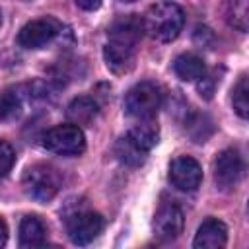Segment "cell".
I'll list each match as a JSON object with an SVG mask.
<instances>
[{"label":"cell","instance_id":"obj_4","mask_svg":"<svg viewBox=\"0 0 249 249\" xmlns=\"http://www.w3.org/2000/svg\"><path fill=\"white\" fill-rule=\"evenodd\" d=\"M161 107V91L152 82H140L132 86L124 95V111L138 121H150Z\"/></svg>","mask_w":249,"mask_h":249},{"label":"cell","instance_id":"obj_24","mask_svg":"<svg viewBox=\"0 0 249 249\" xmlns=\"http://www.w3.org/2000/svg\"><path fill=\"white\" fill-rule=\"evenodd\" d=\"M0 21H2V14H0Z\"/></svg>","mask_w":249,"mask_h":249},{"label":"cell","instance_id":"obj_15","mask_svg":"<svg viewBox=\"0 0 249 249\" xmlns=\"http://www.w3.org/2000/svg\"><path fill=\"white\" fill-rule=\"evenodd\" d=\"M23 111V93L21 88H8L0 93V119L12 121L18 119Z\"/></svg>","mask_w":249,"mask_h":249},{"label":"cell","instance_id":"obj_10","mask_svg":"<svg viewBox=\"0 0 249 249\" xmlns=\"http://www.w3.org/2000/svg\"><path fill=\"white\" fill-rule=\"evenodd\" d=\"M183 210L175 202H161L154 216L156 235L163 241H173L183 231Z\"/></svg>","mask_w":249,"mask_h":249},{"label":"cell","instance_id":"obj_6","mask_svg":"<svg viewBox=\"0 0 249 249\" xmlns=\"http://www.w3.org/2000/svg\"><path fill=\"white\" fill-rule=\"evenodd\" d=\"M103 216L91 210H80L68 216L66 220V231L72 243L76 245H88L91 243L101 231H103Z\"/></svg>","mask_w":249,"mask_h":249},{"label":"cell","instance_id":"obj_18","mask_svg":"<svg viewBox=\"0 0 249 249\" xmlns=\"http://www.w3.org/2000/svg\"><path fill=\"white\" fill-rule=\"evenodd\" d=\"M247 0H228L226 2V19L239 31H247Z\"/></svg>","mask_w":249,"mask_h":249},{"label":"cell","instance_id":"obj_16","mask_svg":"<svg viewBox=\"0 0 249 249\" xmlns=\"http://www.w3.org/2000/svg\"><path fill=\"white\" fill-rule=\"evenodd\" d=\"M158 126L152 123V119L150 121H140L134 128H130L128 132H126V136L138 146V148H142L144 152H150L154 146H156V142H158Z\"/></svg>","mask_w":249,"mask_h":249},{"label":"cell","instance_id":"obj_5","mask_svg":"<svg viewBox=\"0 0 249 249\" xmlns=\"http://www.w3.org/2000/svg\"><path fill=\"white\" fill-rule=\"evenodd\" d=\"M43 146L58 156H80L86 150V138L78 124H58L45 132Z\"/></svg>","mask_w":249,"mask_h":249},{"label":"cell","instance_id":"obj_21","mask_svg":"<svg viewBox=\"0 0 249 249\" xmlns=\"http://www.w3.org/2000/svg\"><path fill=\"white\" fill-rule=\"evenodd\" d=\"M101 2H103V0H76V4H78L82 10H88V12L97 10V8L101 6Z\"/></svg>","mask_w":249,"mask_h":249},{"label":"cell","instance_id":"obj_9","mask_svg":"<svg viewBox=\"0 0 249 249\" xmlns=\"http://www.w3.org/2000/svg\"><path fill=\"white\" fill-rule=\"evenodd\" d=\"M169 181L179 191H185V193L196 191L202 181V169L195 158L179 156L169 165Z\"/></svg>","mask_w":249,"mask_h":249},{"label":"cell","instance_id":"obj_3","mask_svg":"<svg viewBox=\"0 0 249 249\" xmlns=\"http://www.w3.org/2000/svg\"><path fill=\"white\" fill-rule=\"evenodd\" d=\"M60 175L47 163H35L23 173V191L37 202H49L60 191Z\"/></svg>","mask_w":249,"mask_h":249},{"label":"cell","instance_id":"obj_22","mask_svg":"<svg viewBox=\"0 0 249 249\" xmlns=\"http://www.w3.org/2000/svg\"><path fill=\"white\" fill-rule=\"evenodd\" d=\"M6 241H8V228H6L4 220L0 218V247L6 245Z\"/></svg>","mask_w":249,"mask_h":249},{"label":"cell","instance_id":"obj_19","mask_svg":"<svg viewBox=\"0 0 249 249\" xmlns=\"http://www.w3.org/2000/svg\"><path fill=\"white\" fill-rule=\"evenodd\" d=\"M231 105H233V111L241 119H247V115H249V84H247V74H241L239 82L233 86Z\"/></svg>","mask_w":249,"mask_h":249},{"label":"cell","instance_id":"obj_17","mask_svg":"<svg viewBox=\"0 0 249 249\" xmlns=\"http://www.w3.org/2000/svg\"><path fill=\"white\" fill-rule=\"evenodd\" d=\"M115 154H117V158H119L123 163L134 165V167H136V165H142V163L146 161V156H148V152H144L142 148H138L126 134L117 140V144H115Z\"/></svg>","mask_w":249,"mask_h":249},{"label":"cell","instance_id":"obj_1","mask_svg":"<svg viewBox=\"0 0 249 249\" xmlns=\"http://www.w3.org/2000/svg\"><path fill=\"white\" fill-rule=\"evenodd\" d=\"M142 35V19L134 14L121 16L109 27V41L103 49L107 68L115 74H126L134 66L136 47Z\"/></svg>","mask_w":249,"mask_h":249},{"label":"cell","instance_id":"obj_20","mask_svg":"<svg viewBox=\"0 0 249 249\" xmlns=\"http://www.w3.org/2000/svg\"><path fill=\"white\" fill-rule=\"evenodd\" d=\"M14 161H16L14 148L6 140H0V177H6L12 171Z\"/></svg>","mask_w":249,"mask_h":249},{"label":"cell","instance_id":"obj_7","mask_svg":"<svg viewBox=\"0 0 249 249\" xmlns=\"http://www.w3.org/2000/svg\"><path fill=\"white\" fill-rule=\"evenodd\" d=\"M62 25L53 19V18H43V19H33L29 23H25L19 33H18V43L23 49H41L49 43H53L58 33H60Z\"/></svg>","mask_w":249,"mask_h":249},{"label":"cell","instance_id":"obj_23","mask_svg":"<svg viewBox=\"0 0 249 249\" xmlns=\"http://www.w3.org/2000/svg\"><path fill=\"white\" fill-rule=\"evenodd\" d=\"M123 2H134V0H123Z\"/></svg>","mask_w":249,"mask_h":249},{"label":"cell","instance_id":"obj_11","mask_svg":"<svg viewBox=\"0 0 249 249\" xmlns=\"http://www.w3.org/2000/svg\"><path fill=\"white\" fill-rule=\"evenodd\" d=\"M228 241V228L216 218H208L198 228L193 245L196 249H220Z\"/></svg>","mask_w":249,"mask_h":249},{"label":"cell","instance_id":"obj_12","mask_svg":"<svg viewBox=\"0 0 249 249\" xmlns=\"http://www.w3.org/2000/svg\"><path fill=\"white\" fill-rule=\"evenodd\" d=\"M47 243V226L39 216H25L19 224V245L21 247H43Z\"/></svg>","mask_w":249,"mask_h":249},{"label":"cell","instance_id":"obj_2","mask_svg":"<svg viewBox=\"0 0 249 249\" xmlns=\"http://www.w3.org/2000/svg\"><path fill=\"white\" fill-rule=\"evenodd\" d=\"M185 23V14L181 6L175 2H158L148 8L144 19H142V29L160 43H169L173 41Z\"/></svg>","mask_w":249,"mask_h":249},{"label":"cell","instance_id":"obj_8","mask_svg":"<svg viewBox=\"0 0 249 249\" xmlns=\"http://www.w3.org/2000/svg\"><path fill=\"white\" fill-rule=\"evenodd\" d=\"M243 169H245L243 158L239 156L237 150L233 148L222 150L214 160V181L222 189H231L239 183Z\"/></svg>","mask_w":249,"mask_h":249},{"label":"cell","instance_id":"obj_13","mask_svg":"<svg viewBox=\"0 0 249 249\" xmlns=\"http://www.w3.org/2000/svg\"><path fill=\"white\" fill-rule=\"evenodd\" d=\"M173 72L183 82H196V80H200L204 76L206 66H204V62H202L200 56H196L193 53H183V54H179L175 58Z\"/></svg>","mask_w":249,"mask_h":249},{"label":"cell","instance_id":"obj_14","mask_svg":"<svg viewBox=\"0 0 249 249\" xmlns=\"http://www.w3.org/2000/svg\"><path fill=\"white\" fill-rule=\"evenodd\" d=\"M97 113L99 107L91 97H78L66 109V117L70 119L72 124H91Z\"/></svg>","mask_w":249,"mask_h":249}]
</instances>
